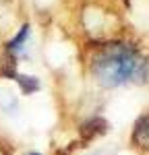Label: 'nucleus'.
Returning a JSON list of instances; mask_svg holds the SVG:
<instances>
[{
    "label": "nucleus",
    "mask_w": 149,
    "mask_h": 155,
    "mask_svg": "<svg viewBox=\"0 0 149 155\" xmlns=\"http://www.w3.org/2000/svg\"><path fill=\"white\" fill-rule=\"evenodd\" d=\"M91 74L101 87H120L133 81H145L147 62L128 44L104 46L91 60Z\"/></svg>",
    "instance_id": "nucleus-1"
},
{
    "label": "nucleus",
    "mask_w": 149,
    "mask_h": 155,
    "mask_svg": "<svg viewBox=\"0 0 149 155\" xmlns=\"http://www.w3.org/2000/svg\"><path fill=\"white\" fill-rule=\"evenodd\" d=\"M29 155H39V153H29Z\"/></svg>",
    "instance_id": "nucleus-3"
},
{
    "label": "nucleus",
    "mask_w": 149,
    "mask_h": 155,
    "mask_svg": "<svg viewBox=\"0 0 149 155\" xmlns=\"http://www.w3.org/2000/svg\"><path fill=\"white\" fill-rule=\"evenodd\" d=\"M131 141H133L135 147L143 149V151H149V112L143 114V116L135 122L133 134H131Z\"/></svg>",
    "instance_id": "nucleus-2"
}]
</instances>
